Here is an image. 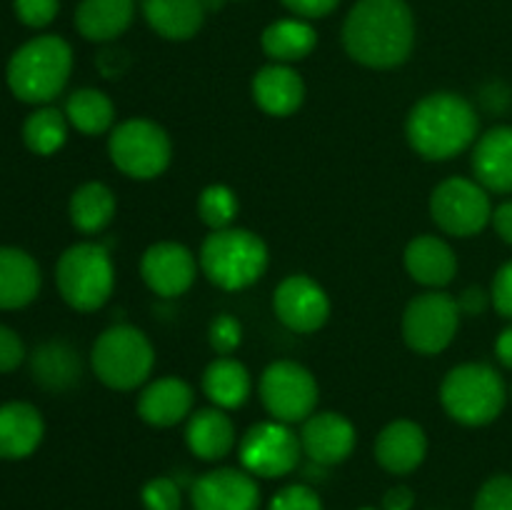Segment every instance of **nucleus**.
<instances>
[{"mask_svg": "<svg viewBox=\"0 0 512 510\" xmlns=\"http://www.w3.org/2000/svg\"><path fill=\"white\" fill-rule=\"evenodd\" d=\"M185 443L190 453L198 455L200 460H223L233 453L238 435H235V423L228 410H220L215 405L210 408L193 410L185 425Z\"/></svg>", "mask_w": 512, "mask_h": 510, "instance_id": "obj_23", "label": "nucleus"}, {"mask_svg": "<svg viewBox=\"0 0 512 510\" xmlns=\"http://www.w3.org/2000/svg\"><path fill=\"white\" fill-rule=\"evenodd\" d=\"M428 455V435L415 420L400 418L385 425L375 440V460L393 475H408L423 465Z\"/></svg>", "mask_w": 512, "mask_h": 510, "instance_id": "obj_18", "label": "nucleus"}, {"mask_svg": "<svg viewBox=\"0 0 512 510\" xmlns=\"http://www.w3.org/2000/svg\"><path fill=\"white\" fill-rule=\"evenodd\" d=\"M190 503L193 510H258V480L243 468L210 470L193 483Z\"/></svg>", "mask_w": 512, "mask_h": 510, "instance_id": "obj_15", "label": "nucleus"}, {"mask_svg": "<svg viewBox=\"0 0 512 510\" xmlns=\"http://www.w3.org/2000/svg\"><path fill=\"white\" fill-rule=\"evenodd\" d=\"M135 0H80L75 30L90 43H113L133 25Z\"/></svg>", "mask_w": 512, "mask_h": 510, "instance_id": "obj_26", "label": "nucleus"}, {"mask_svg": "<svg viewBox=\"0 0 512 510\" xmlns=\"http://www.w3.org/2000/svg\"><path fill=\"white\" fill-rule=\"evenodd\" d=\"M110 163L133 180H153L168 170L173 143L163 125L148 118H128L108 135Z\"/></svg>", "mask_w": 512, "mask_h": 510, "instance_id": "obj_8", "label": "nucleus"}, {"mask_svg": "<svg viewBox=\"0 0 512 510\" xmlns=\"http://www.w3.org/2000/svg\"><path fill=\"white\" fill-rule=\"evenodd\" d=\"M143 498L145 510H180V485L173 478H153L143 485Z\"/></svg>", "mask_w": 512, "mask_h": 510, "instance_id": "obj_35", "label": "nucleus"}, {"mask_svg": "<svg viewBox=\"0 0 512 510\" xmlns=\"http://www.w3.org/2000/svg\"><path fill=\"white\" fill-rule=\"evenodd\" d=\"M458 300L445 290L415 295L403 313V340L420 355H438L450 348L460 328Z\"/></svg>", "mask_w": 512, "mask_h": 510, "instance_id": "obj_10", "label": "nucleus"}, {"mask_svg": "<svg viewBox=\"0 0 512 510\" xmlns=\"http://www.w3.org/2000/svg\"><path fill=\"white\" fill-rule=\"evenodd\" d=\"M355 443H358V430L345 418L343 413L333 410H315L300 428V445L303 455H308L320 468L340 465L353 455Z\"/></svg>", "mask_w": 512, "mask_h": 510, "instance_id": "obj_16", "label": "nucleus"}, {"mask_svg": "<svg viewBox=\"0 0 512 510\" xmlns=\"http://www.w3.org/2000/svg\"><path fill=\"white\" fill-rule=\"evenodd\" d=\"M13 10L18 20L28 28H48L58 18L60 0H13Z\"/></svg>", "mask_w": 512, "mask_h": 510, "instance_id": "obj_37", "label": "nucleus"}, {"mask_svg": "<svg viewBox=\"0 0 512 510\" xmlns=\"http://www.w3.org/2000/svg\"><path fill=\"white\" fill-rule=\"evenodd\" d=\"M360 510H375V508H360Z\"/></svg>", "mask_w": 512, "mask_h": 510, "instance_id": "obj_47", "label": "nucleus"}, {"mask_svg": "<svg viewBox=\"0 0 512 510\" xmlns=\"http://www.w3.org/2000/svg\"><path fill=\"white\" fill-rule=\"evenodd\" d=\"M200 385H203V393L210 400V405L220 410L243 408L250 400V393H253L250 370L238 358H230V355H218L205 368Z\"/></svg>", "mask_w": 512, "mask_h": 510, "instance_id": "obj_28", "label": "nucleus"}, {"mask_svg": "<svg viewBox=\"0 0 512 510\" xmlns=\"http://www.w3.org/2000/svg\"><path fill=\"white\" fill-rule=\"evenodd\" d=\"M343 48L365 68H398L415 48L413 10L405 0H358L345 15Z\"/></svg>", "mask_w": 512, "mask_h": 510, "instance_id": "obj_1", "label": "nucleus"}, {"mask_svg": "<svg viewBox=\"0 0 512 510\" xmlns=\"http://www.w3.org/2000/svg\"><path fill=\"white\" fill-rule=\"evenodd\" d=\"M455 300H458V308L463 315H483L488 310V305L493 303L488 290L480 288V285H470Z\"/></svg>", "mask_w": 512, "mask_h": 510, "instance_id": "obj_42", "label": "nucleus"}, {"mask_svg": "<svg viewBox=\"0 0 512 510\" xmlns=\"http://www.w3.org/2000/svg\"><path fill=\"white\" fill-rule=\"evenodd\" d=\"M25 343L13 328L0 325V375L13 373L25 363Z\"/></svg>", "mask_w": 512, "mask_h": 510, "instance_id": "obj_39", "label": "nucleus"}, {"mask_svg": "<svg viewBox=\"0 0 512 510\" xmlns=\"http://www.w3.org/2000/svg\"><path fill=\"white\" fill-rule=\"evenodd\" d=\"M415 493L408 485H395L383 495V510H413Z\"/></svg>", "mask_w": 512, "mask_h": 510, "instance_id": "obj_44", "label": "nucleus"}, {"mask_svg": "<svg viewBox=\"0 0 512 510\" xmlns=\"http://www.w3.org/2000/svg\"><path fill=\"white\" fill-rule=\"evenodd\" d=\"M268 510H323V500L310 485H285L273 495Z\"/></svg>", "mask_w": 512, "mask_h": 510, "instance_id": "obj_36", "label": "nucleus"}, {"mask_svg": "<svg viewBox=\"0 0 512 510\" xmlns=\"http://www.w3.org/2000/svg\"><path fill=\"white\" fill-rule=\"evenodd\" d=\"M73 73V48L60 35H38L20 45L8 60L5 80L20 103L50 105Z\"/></svg>", "mask_w": 512, "mask_h": 510, "instance_id": "obj_3", "label": "nucleus"}, {"mask_svg": "<svg viewBox=\"0 0 512 510\" xmlns=\"http://www.w3.org/2000/svg\"><path fill=\"white\" fill-rule=\"evenodd\" d=\"M508 390L493 365L463 363L448 370L440 383V405L460 425L480 428L503 413Z\"/></svg>", "mask_w": 512, "mask_h": 510, "instance_id": "obj_7", "label": "nucleus"}, {"mask_svg": "<svg viewBox=\"0 0 512 510\" xmlns=\"http://www.w3.org/2000/svg\"><path fill=\"white\" fill-rule=\"evenodd\" d=\"M238 455L243 470H248L255 478L273 480L298 468L303 445L293 425L270 418L250 425L248 433L240 438Z\"/></svg>", "mask_w": 512, "mask_h": 510, "instance_id": "obj_12", "label": "nucleus"}, {"mask_svg": "<svg viewBox=\"0 0 512 510\" xmlns=\"http://www.w3.org/2000/svg\"><path fill=\"white\" fill-rule=\"evenodd\" d=\"M30 375L48 393H65L80 383L83 360L65 340H48L30 353Z\"/></svg>", "mask_w": 512, "mask_h": 510, "instance_id": "obj_24", "label": "nucleus"}, {"mask_svg": "<svg viewBox=\"0 0 512 510\" xmlns=\"http://www.w3.org/2000/svg\"><path fill=\"white\" fill-rule=\"evenodd\" d=\"M198 268L193 250L175 240L153 243L140 258L143 283L160 298H178L188 293L198 278Z\"/></svg>", "mask_w": 512, "mask_h": 510, "instance_id": "obj_14", "label": "nucleus"}, {"mask_svg": "<svg viewBox=\"0 0 512 510\" xmlns=\"http://www.w3.org/2000/svg\"><path fill=\"white\" fill-rule=\"evenodd\" d=\"M255 105L273 118H288L305 103V83L290 65L270 63L253 75L250 83Z\"/></svg>", "mask_w": 512, "mask_h": 510, "instance_id": "obj_19", "label": "nucleus"}, {"mask_svg": "<svg viewBox=\"0 0 512 510\" xmlns=\"http://www.w3.org/2000/svg\"><path fill=\"white\" fill-rule=\"evenodd\" d=\"M260 403L280 423H305L315 413L320 388L315 375L295 360H275L263 370L258 383Z\"/></svg>", "mask_w": 512, "mask_h": 510, "instance_id": "obj_9", "label": "nucleus"}, {"mask_svg": "<svg viewBox=\"0 0 512 510\" xmlns=\"http://www.w3.org/2000/svg\"><path fill=\"white\" fill-rule=\"evenodd\" d=\"M270 263L265 240L248 228L210 230L198 253L205 278L220 290H245L258 283Z\"/></svg>", "mask_w": 512, "mask_h": 510, "instance_id": "obj_4", "label": "nucleus"}, {"mask_svg": "<svg viewBox=\"0 0 512 510\" xmlns=\"http://www.w3.org/2000/svg\"><path fill=\"white\" fill-rule=\"evenodd\" d=\"M143 18L160 38L190 40L203 28L205 0H140Z\"/></svg>", "mask_w": 512, "mask_h": 510, "instance_id": "obj_27", "label": "nucleus"}, {"mask_svg": "<svg viewBox=\"0 0 512 510\" xmlns=\"http://www.w3.org/2000/svg\"><path fill=\"white\" fill-rule=\"evenodd\" d=\"M195 390L188 380L178 375L155 378L140 390L138 415L153 428H173L193 415Z\"/></svg>", "mask_w": 512, "mask_h": 510, "instance_id": "obj_17", "label": "nucleus"}, {"mask_svg": "<svg viewBox=\"0 0 512 510\" xmlns=\"http://www.w3.org/2000/svg\"><path fill=\"white\" fill-rule=\"evenodd\" d=\"M490 298H493V308L498 310L503 318L512 320V260H508V263L495 273Z\"/></svg>", "mask_w": 512, "mask_h": 510, "instance_id": "obj_40", "label": "nucleus"}, {"mask_svg": "<svg viewBox=\"0 0 512 510\" xmlns=\"http://www.w3.org/2000/svg\"><path fill=\"white\" fill-rule=\"evenodd\" d=\"M43 435L45 420L33 403L13 400L0 405V458H28L43 443Z\"/></svg>", "mask_w": 512, "mask_h": 510, "instance_id": "obj_22", "label": "nucleus"}, {"mask_svg": "<svg viewBox=\"0 0 512 510\" xmlns=\"http://www.w3.org/2000/svg\"><path fill=\"white\" fill-rule=\"evenodd\" d=\"M98 68L100 73L105 75V78H120V75L125 73V68H128V53H123V50H113V48H105L103 53L98 55Z\"/></svg>", "mask_w": 512, "mask_h": 510, "instance_id": "obj_43", "label": "nucleus"}, {"mask_svg": "<svg viewBox=\"0 0 512 510\" xmlns=\"http://www.w3.org/2000/svg\"><path fill=\"white\" fill-rule=\"evenodd\" d=\"M40 265L20 248H0V310H20L40 293Z\"/></svg>", "mask_w": 512, "mask_h": 510, "instance_id": "obj_25", "label": "nucleus"}, {"mask_svg": "<svg viewBox=\"0 0 512 510\" xmlns=\"http://www.w3.org/2000/svg\"><path fill=\"white\" fill-rule=\"evenodd\" d=\"M495 355L505 368H512V325H508L495 340Z\"/></svg>", "mask_w": 512, "mask_h": 510, "instance_id": "obj_46", "label": "nucleus"}, {"mask_svg": "<svg viewBox=\"0 0 512 510\" xmlns=\"http://www.w3.org/2000/svg\"><path fill=\"white\" fill-rule=\"evenodd\" d=\"M405 138L410 148L430 163L453 160L480 138L478 110L463 95L435 90L410 108Z\"/></svg>", "mask_w": 512, "mask_h": 510, "instance_id": "obj_2", "label": "nucleus"}, {"mask_svg": "<svg viewBox=\"0 0 512 510\" xmlns=\"http://www.w3.org/2000/svg\"><path fill=\"white\" fill-rule=\"evenodd\" d=\"M493 228L505 243L512 245V200H505L493 210Z\"/></svg>", "mask_w": 512, "mask_h": 510, "instance_id": "obj_45", "label": "nucleus"}, {"mask_svg": "<svg viewBox=\"0 0 512 510\" xmlns=\"http://www.w3.org/2000/svg\"><path fill=\"white\" fill-rule=\"evenodd\" d=\"M55 285L65 303L78 313H95L115 290V265L108 245L83 240L63 250L55 265Z\"/></svg>", "mask_w": 512, "mask_h": 510, "instance_id": "obj_5", "label": "nucleus"}, {"mask_svg": "<svg viewBox=\"0 0 512 510\" xmlns=\"http://www.w3.org/2000/svg\"><path fill=\"white\" fill-rule=\"evenodd\" d=\"M473 175L488 193H512V128L495 125L473 145Z\"/></svg>", "mask_w": 512, "mask_h": 510, "instance_id": "obj_21", "label": "nucleus"}, {"mask_svg": "<svg viewBox=\"0 0 512 510\" xmlns=\"http://www.w3.org/2000/svg\"><path fill=\"white\" fill-rule=\"evenodd\" d=\"M65 118L70 128L83 135H103L115 128V103L98 88H78L65 100Z\"/></svg>", "mask_w": 512, "mask_h": 510, "instance_id": "obj_31", "label": "nucleus"}, {"mask_svg": "<svg viewBox=\"0 0 512 510\" xmlns=\"http://www.w3.org/2000/svg\"><path fill=\"white\" fill-rule=\"evenodd\" d=\"M430 215L445 235L473 238L493 223V203L478 180L455 175L435 185L430 195Z\"/></svg>", "mask_w": 512, "mask_h": 510, "instance_id": "obj_11", "label": "nucleus"}, {"mask_svg": "<svg viewBox=\"0 0 512 510\" xmlns=\"http://www.w3.org/2000/svg\"><path fill=\"white\" fill-rule=\"evenodd\" d=\"M115 210H118L115 193L100 180H88L80 188H75L68 203L70 223L83 235L103 233L113 223Z\"/></svg>", "mask_w": 512, "mask_h": 510, "instance_id": "obj_30", "label": "nucleus"}, {"mask_svg": "<svg viewBox=\"0 0 512 510\" xmlns=\"http://www.w3.org/2000/svg\"><path fill=\"white\" fill-rule=\"evenodd\" d=\"M90 368L110 390H135L155 368V348L148 335L128 323L105 328L90 348Z\"/></svg>", "mask_w": 512, "mask_h": 510, "instance_id": "obj_6", "label": "nucleus"}, {"mask_svg": "<svg viewBox=\"0 0 512 510\" xmlns=\"http://www.w3.org/2000/svg\"><path fill=\"white\" fill-rule=\"evenodd\" d=\"M273 310L280 323L293 333H318L330 318V298L318 280L305 273H293L275 288Z\"/></svg>", "mask_w": 512, "mask_h": 510, "instance_id": "obj_13", "label": "nucleus"}, {"mask_svg": "<svg viewBox=\"0 0 512 510\" xmlns=\"http://www.w3.org/2000/svg\"><path fill=\"white\" fill-rule=\"evenodd\" d=\"M210 348L218 355H233L243 343V323L235 315L220 313L210 320L208 328Z\"/></svg>", "mask_w": 512, "mask_h": 510, "instance_id": "obj_34", "label": "nucleus"}, {"mask_svg": "<svg viewBox=\"0 0 512 510\" xmlns=\"http://www.w3.org/2000/svg\"><path fill=\"white\" fill-rule=\"evenodd\" d=\"M280 3H283L295 18L315 20L333 13V10L340 5V0H280Z\"/></svg>", "mask_w": 512, "mask_h": 510, "instance_id": "obj_41", "label": "nucleus"}, {"mask_svg": "<svg viewBox=\"0 0 512 510\" xmlns=\"http://www.w3.org/2000/svg\"><path fill=\"white\" fill-rule=\"evenodd\" d=\"M240 213L238 195L233 188L223 183H213L203 188L198 195V215L210 230H225L233 228L235 218Z\"/></svg>", "mask_w": 512, "mask_h": 510, "instance_id": "obj_33", "label": "nucleus"}, {"mask_svg": "<svg viewBox=\"0 0 512 510\" xmlns=\"http://www.w3.org/2000/svg\"><path fill=\"white\" fill-rule=\"evenodd\" d=\"M68 118L53 105H38V110L25 118L23 143L35 155H55L68 140Z\"/></svg>", "mask_w": 512, "mask_h": 510, "instance_id": "obj_32", "label": "nucleus"}, {"mask_svg": "<svg viewBox=\"0 0 512 510\" xmlns=\"http://www.w3.org/2000/svg\"><path fill=\"white\" fill-rule=\"evenodd\" d=\"M405 270L418 285L428 290H443L458 275V255L448 240L438 235H418L405 248Z\"/></svg>", "mask_w": 512, "mask_h": 510, "instance_id": "obj_20", "label": "nucleus"}, {"mask_svg": "<svg viewBox=\"0 0 512 510\" xmlns=\"http://www.w3.org/2000/svg\"><path fill=\"white\" fill-rule=\"evenodd\" d=\"M473 510H512V475H495L478 490Z\"/></svg>", "mask_w": 512, "mask_h": 510, "instance_id": "obj_38", "label": "nucleus"}, {"mask_svg": "<svg viewBox=\"0 0 512 510\" xmlns=\"http://www.w3.org/2000/svg\"><path fill=\"white\" fill-rule=\"evenodd\" d=\"M260 45L273 63L290 65L313 53L315 45H318V33L310 25V20L280 18L263 30Z\"/></svg>", "mask_w": 512, "mask_h": 510, "instance_id": "obj_29", "label": "nucleus"}]
</instances>
